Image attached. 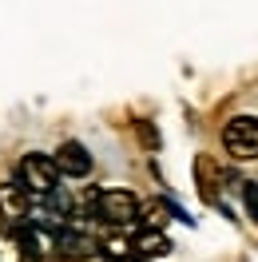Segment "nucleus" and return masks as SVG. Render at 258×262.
Here are the masks:
<instances>
[{"mask_svg":"<svg viewBox=\"0 0 258 262\" xmlns=\"http://www.w3.org/2000/svg\"><path fill=\"white\" fill-rule=\"evenodd\" d=\"M223 147H226L230 159L254 163V159H258V115H234V119H226Z\"/></svg>","mask_w":258,"mask_h":262,"instance_id":"obj_1","label":"nucleus"},{"mask_svg":"<svg viewBox=\"0 0 258 262\" xmlns=\"http://www.w3.org/2000/svg\"><path fill=\"white\" fill-rule=\"evenodd\" d=\"M92 207L103 223H112V227H131V223H139V199L123 191V187H103L96 191L92 199Z\"/></svg>","mask_w":258,"mask_h":262,"instance_id":"obj_2","label":"nucleus"},{"mask_svg":"<svg viewBox=\"0 0 258 262\" xmlns=\"http://www.w3.org/2000/svg\"><path fill=\"white\" fill-rule=\"evenodd\" d=\"M20 187L28 195H52V191H60V171L48 155L32 151V155L20 159Z\"/></svg>","mask_w":258,"mask_h":262,"instance_id":"obj_3","label":"nucleus"},{"mask_svg":"<svg viewBox=\"0 0 258 262\" xmlns=\"http://www.w3.org/2000/svg\"><path fill=\"white\" fill-rule=\"evenodd\" d=\"M52 163L60 171V179H88L92 175V151L83 147V143H76V139H68L52 155Z\"/></svg>","mask_w":258,"mask_h":262,"instance_id":"obj_4","label":"nucleus"},{"mask_svg":"<svg viewBox=\"0 0 258 262\" xmlns=\"http://www.w3.org/2000/svg\"><path fill=\"white\" fill-rule=\"evenodd\" d=\"M0 214H4V223H12V227L28 223V214H32L28 191L16 187V183H0Z\"/></svg>","mask_w":258,"mask_h":262,"instance_id":"obj_5","label":"nucleus"},{"mask_svg":"<svg viewBox=\"0 0 258 262\" xmlns=\"http://www.w3.org/2000/svg\"><path fill=\"white\" fill-rule=\"evenodd\" d=\"M52 243H56V250H64V254H72V258H88V254L96 250V238L83 234V230H76V227H64Z\"/></svg>","mask_w":258,"mask_h":262,"instance_id":"obj_6","label":"nucleus"},{"mask_svg":"<svg viewBox=\"0 0 258 262\" xmlns=\"http://www.w3.org/2000/svg\"><path fill=\"white\" fill-rule=\"evenodd\" d=\"M167 250H171V243H167V238H163L155 227L131 238V254H135V258H163Z\"/></svg>","mask_w":258,"mask_h":262,"instance_id":"obj_7","label":"nucleus"},{"mask_svg":"<svg viewBox=\"0 0 258 262\" xmlns=\"http://www.w3.org/2000/svg\"><path fill=\"white\" fill-rule=\"evenodd\" d=\"M242 207L250 214V223H258V183H242Z\"/></svg>","mask_w":258,"mask_h":262,"instance_id":"obj_8","label":"nucleus"},{"mask_svg":"<svg viewBox=\"0 0 258 262\" xmlns=\"http://www.w3.org/2000/svg\"><path fill=\"white\" fill-rule=\"evenodd\" d=\"M103 250H107L112 258H123V254H131V243H127V238H119V234H112V238L103 243Z\"/></svg>","mask_w":258,"mask_h":262,"instance_id":"obj_9","label":"nucleus"},{"mask_svg":"<svg viewBox=\"0 0 258 262\" xmlns=\"http://www.w3.org/2000/svg\"><path fill=\"white\" fill-rule=\"evenodd\" d=\"M0 227H4V214H0Z\"/></svg>","mask_w":258,"mask_h":262,"instance_id":"obj_10","label":"nucleus"}]
</instances>
